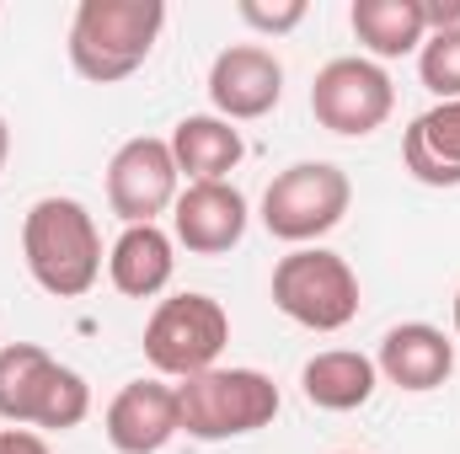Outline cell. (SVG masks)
I'll list each match as a JSON object with an SVG mask.
<instances>
[{"label":"cell","mask_w":460,"mask_h":454,"mask_svg":"<svg viewBox=\"0 0 460 454\" xmlns=\"http://www.w3.org/2000/svg\"><path fill=\"white\" fill-rule=\"evenodd\" d=\"M22 262L54 300H81L102 278V230L81 198L49 193L22 214Z\"/></svg>","instance_id":"cell-1"},{"label":"cell","mask_w":460,"mask_h":454,"mask_svg":"<svg viewBox=\"0 0 460 454\" xmlns=\"http://www.w3.org/2000/svg\"><path fill=\"white\" fill-rule=\"evenodd\" d=\"M0 417L32 433H70L92 417V385L38 342L0 347Z\"/></svg>","instance_id":"cell-2"},{"label":"cell","mask_w":460,"mask_h":454,"mask_svg":"<svg viewBox=\"0 0 460 454\" xmlns=\"http://www.w3.org/2000/svg\"><path fill=\"white\" fill-rule=\"evenodd\" d=\"M161 27H166L161 0H81L70 22V65L92 86L128 81L155 54Z\"/></svg>","instance_id":"cell-3"},{"label":"cell","mask_w":460,"mask_h":454,"mask_svg":"<svg viewBox=\"0 0 460 454\" xmlns=\"http://www.w3.org/2000/svg\"><path fill=\"white\" fill-rule=\"evenodd\" d=\"M177 412H182L188 439L226 444V439H246L257 428H273V417L284 412V396H279L273 374H262V369L215 363V369L177 385Z\"/></svg>","instance_id":"cell-4"},{"label":"cell","mask_w":460,"mask_h":454,"mask_svg":"<svg viewBox=\"0 0 460 454\" xmlns=\"http://www.w3.org/2000/svg\"><path fill=\"white\" fill-rule=\"evenodd\" d=\"M353 209V182L332 161H295L262 193V230L284 246H322Z\"/></svg>","instance_id":"cell-5"},{"label":"cell","mask_w":460,"mask_h":454,"mask_svg":"<svg viewBox=\"0 0 460 454\" xmlns=\"http://www.w3.org/2000/svg\"><path fill=\"white\" fill-rule=\"evenodd\" d=\"M273 305L305 332H343L358 316V273L327 246H295L273 262Z\"/></svg>","instance_id":"cell-6"},{"label":"cell","mask_w":460,"mask_h":454,"mask_svg":"<svg viewBox=\"0 0 460 454\" xmlns=\"http://www.w3.org/2000/svg\"><path fill=\"white\" fill-rule=\"evenodd\" d=\"M230 342V316L215 294H166L155 300L150 321H145V358L161 380H193L204 369L220 363Z\"/></svg>","instance_id":"cell-7"},{"label":"cell","mask_w":460,"mask_h":454,"mask_svg":"<svg viewBox=\"0 0 460 454\" xmlns=\"http://www.w3.org/2000/svg\"><path fill=\"white\" fill-rule=\"evenodd\" d=\"M391 113H396V86L385 65L364 54L327 59L311 81V118L338 139H369L375 128L391 123Z\"/></svg>","instance_id":"cell-8"},{"label":"cell","mask_w":460,"mask_h":454,"mask_svg":"<svg viewBox=\"0 0 460 454\" xmlns=\"http://www.w3.org/2000/svg\"><path fill=\"white\" fill-rule=\"evenodd\" d=\"M182 193V171L172 161V144L155 134L123 139L108 161V209L123 225H161Z\"/></svg>","instance_id":"cell-9"},{"label":"cell","mask_w":460,"mask_h":454,"mask_svg":"<svg viewBox=\"0 0 460 454\" xmlns=\"http://www.w3.org/2000/svg\"><path fill=\"white\" fill-rule=\"evenodd\" d=\"M209 102L226 123H257L284 102V65L262 43H230L209 65Z\"/></svg>","instance_id":"cell-10"},{"label":"cell","mask_w":460,"mask_h":454,"mask_svg":"<svg viewBox=\"0 0 460 454\" xmlns=\"http://www.w3.org/2000/svg\"><path fill=\"white\" fill-rule=\"evenodd\" d=\"M252 225V204L235 182H182L172 204V240L193 257H226Z\"/></svg>","instance_id":"cell-11"},{"label":"cell","mask_w":460,"mask_h":454,"mask_svg":"<svg viewBox=\"0 0 460 454\" xmlns=\"http://www.w3.org/2000/svg\"><path fill=\"white\" fill-rule=\"evenodd\" d=\"M102 433L118 454H161L182 433L177 385L166 380H128L102 412Z\"/></svg>","instance_id":"cell-12"},{"label":"cell","mask_w":460,"mask_h":454,"mask_svg":"<svg viewBox=\"0 0 460 454\" xmlns=\"http://www.w3.org/2000/svg\"><path fill=\"white\" fill-rule=\"evenodd\" d=\"M375 369L385 385L407 390V396H429L456 374V342L429 321H402L391 327L375 347Z\"/></svg>","instance_id":"cell-13"},{"label":"cell","mask_w":460,"mask_h":454,"mask_svg":"<svg viewBox=\"0 0 460 454\" xmlns=\"http://www.w3.org/2000/svg\"><path fill=\"white\" fill-rule=\"evenodd\" d=\"M402 166L423 188H460V102H434L407 123Z\"/></svg>","instance_id":"cell-14"},{"label":"cell","mask_w":460,"mask_h":454,"mask_svg":"<svg viewBox=\"0 0 460 454\" xmlns=\"http://www.w3.org/2000/svg\"><path fill=\"white\" fill-rule=\"evenodd\" d=\"M177 273V240L161 225H123L108 251V278L128 300H155Z\"/></svg>","instance_id":"cell-15"},{"label":"cell","mask_w":460,"mask_h":454,"mask_svg":"<svg viewBox=\"0 0 460 454\" xmlns=\"http://www.w3.org/2000/svg\"><path fill=\"white\" fill-rule=\"evenodd\" d=\"M172 161L182 171V182H230V171L246 155L241 128L226 123L220 113H188L172 128Z\"/></svg>","instance_id":"cell-16"},{"label":"cell","mask_w":460,"mask_h":454,"mask_svg":"<svg viewBox=\"0 0 460 454\" xmlns=\"http://www.w3.org/2000/svg\"><path fill=\"white\" fill-rule=\"evenodd\" d=\"M300 390L316 412H358L369 406V396L380 390V369L369 353L358 347H327L316 358H305L300 369Z\"/></svg>","instance_id":"cell-17"},{"label":"cell","mask_w":460,"mask_h":454,"mask_svg":"<svg viewBox=\"0 0 460 454\" xmlns=\"http://www.w3.org/2000/svg\"><path fill=\"white\" fill-rule=\"evenodd\" d=\"M348 27H353V38L364 43V59H375V65L407 59V54H418L423 38H429L418 0H353Z\"/></svg>","instance_id":"cell-18"},{"label":"cell","mask_w":460,"mask_h":454,"mask_svg":"<svg viewBox=\"0 0 460 454\" xmlns=\"http://www.w3.org/2000/svg\"><path fill=\"white\" fill-rule=\"evenodd\" d=\"M418 81L439 102H460V27L423 38V48H418Z\"/></svg>","instance_id":"cell-19"},{"label":"cell","mask_w":460,"mask_h":454,"mask_svg":"<svg viewBox=\"0 0 460 454\" xmlns=\"http://www.w3.org/2000/svg\"><path fill=\"white\" fill-rule=\"evenodd\" d=\"M305 11H311L305 0H273V5H268V0H241V5H235V16H241L252 32H268V38L295 32V27L305 22Z\"/></svg>","instance_id":"cell-20"},{"label":"cell","mask_w":460,"mask_h":454,"mask_svg":"<svg viewBox=\"0 0 460 454\" xmlns=\"http://www.w3.org/2000/svg\"><path fill=\"white\" fill-rule=\"evenodd\" d=\"M0 454H54V450L32 428H0Z\"/></svg>","instance_id":"cell-21"},{"label":"cell","mask_w":460,"mask_h":454,"mask_svg":"<svg viewBox=\"0 0 460 454\" xmlns=\"http://www.w3.org/2000/svg\"><path fill=\"white\" fill-rule=\"evenodd\" d=\"M423 5V27L429 32H456L460 27V0H418Z\"/></svg>","instance_id":"cell-22"},{"label":"cell","mask_w":460,"mask_h":454,"mask_svg":"<svg viewBox=\"0 0 460 454\" xmlns=\"http://www.w3.org/2000/svg\"><path fill=\"white\" fill-rule=\"evenodd\" d=\"M5 161H11V128H5V118H0V171H5Z\"/></svg>","instance_id":"cell-23"},{"label":"cell","mask_w":460,"mask_h":454,"mask_svg":"<svg viewBox=\"0 0 460 454\" xmlns=\"http://www.w3.org/2000/svg\"><path fill=\"white\" fill-rule=\"evenodd\" d=\"M456 337H460V289H456Z\"/></svg>","instance_id":"cell-24"},{"label":"cell","mask_w":460,"mask_h":454,"mask_svg":"<svg viewBox=\"0 0 460 454\" xmlns=\"http://www.w3.org/2000/svg\"><path fill=\"white\" fill-rule=\"evenodd\" d=\"M343 454H358V450H343Z\"/></svg>","instance_id":"cell-25"}]
</instances>
